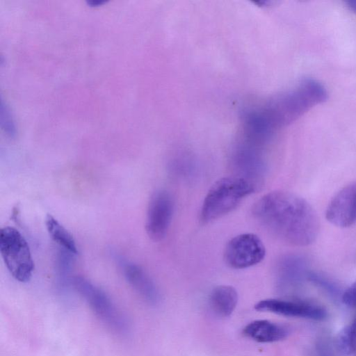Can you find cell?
I'll use <instances>...</instances> for the list:
<instances>
[{"instance_id": "44dd1931", "label": "cell", "mask_w": 356, "mask_h": 356, "mask_svg": "<svg viewBox=\"0 0 356 356\" xmlns=\"http://www.w3.org/2000/svg\"><path fill=\"white\" fill-rule=\"evenodd\" d=\"M88 5L91 6H97L99 5H102V3H104V1H103L102 0H91V1H88Z\"/></svg>"}, {"instance_id": "277c9868", "label": "cell", "mask_w": 356, "mask_h": 356, "mask_svg": "<svg viewBox=\"0 0 356 356\" xmlns=\"http://www.w3.org/2000/svg\"><path fill=\"white\" fill-rule=\"evenodd\" d=\"M266 248L261 238L252 233H244L230 239L224 251L225 263L235 269L246 268L260 263Z\"/></svg>"}, {"instance_id": "30bf717a", "label": "cell", "mask_w": 356, "mask_h": 356, "mask_svg": "<svg viewBox=\"0 0 356 356\" xmlns=\"http://www.w3.org/2000/svg\"><path fill=\"white\" fill-rule=\"evenodd\" d=\"M243 333L258 342L271 343L284 339L288 335V330L279 324L266 320H257L247 325Z\"/></svg>"}, {"instance_id": "6da1fadb", "label": "cell", "mask_w": 356, "mask_h": 356, "mask_svg": "<svg viewBox=\"0 0 356 356\" xmlns=\"http://www.w3.org/2000/svg\"><path fill=\"white\" fill-rule=\"evenodd\" d=\"M252 213L271 233L293 245H310L319 232L312 207L291 192L275 191L263 195L254 204Z\"/></svg>"}, {"instance_id": "8fae6325", "label": "cell", "mask_w": 356, "mask_h": 356, "mask_svg": "<svg viewBox=\"0 0 356 356\" xmlns=\"http://www.w3.org/2000/svg\"><path fill=\"white\" fill-rule=\"evenodd\" d=\"M234 165L241 177L256 186L255 181L265 174V165L256 152L251 149H241L234 158Z\"/></svg>"}, {"instance_id": "5b68a950", "label": "cell", "mask_w": 356, "mask_h": 356, "mask_svg": "<svg viewBox=\"0 0 356 356\" xmlns=\"http://www.w3.org/2000/svg\"><path fill=\"white\" fill-rule=\"evenodd\" d=\"M174 211V202L170 194L159 190L154 192L149 201L145 229L154 241H161L166 235Z\"/></svg>"}, {"instance_id": "9c48e42d", "label": "cell", "mask_w": 356, "mask_h": 356, "mask_svg": "<svg viewBox=\"0 0 356 356\" xmlns=\"http://www.w3.org/2000/svg\"><path fill=\"white\" fill-rule=\"evenodd\" d=\"M123 274L129 284L148 302H156L158 290L146 272L138 265L126 260H120Z\"/></svg>"}, {"instance_id": "d6986e66", "label": "cell", "mask_w": 356, "mask_h": 356, "mask_svg": "<svg viewBox=\"0 0 356 356\" xmlns=\"http://www.w3.org/2000/svg\"><path fill=\"white\" fill-rule=\"evenodd\" d=\"M318 356H333L329 344L325 341H320L316 346Z\"/></svg>"}, {"instance_id": "3957f363", "label": "cell", "mask_w": 356, "mask_h": 356, "mask_svg": "<svg viewBox=\"0 0 356 356\" xmlns=\"http://www.w3.org/2000/svg\"><path fill=\"white\" fill-rule=\"evenodd\" d=\"M0 252L7 269L16 280H30L34 262L27 241L15 227L7 226L1 229Z\"/></svg>"}, {"instance_id": "ba28073f", "label": "cell", "mask_w": 356, "mask_h": 356, "mask_svg": "<svg viewBox=\"0 0 356 356\" xmlns=\"http://www.w3.org/2000/svg\"><path fill=\"white\" fill-rule=\"evenodd\" d=\"M325 216L339 227H350L356 222V183L343 188L332 197Z\"/></svg>"}, {"instance_id": "ac0fdd59", "label": "cell", "mask_w": 356, "mask_h": 356, "mask_svg": "<svg viewBox=\"0 0 356 356\" xmlns=\"http://www.w3.org/2000/svg\"><path fill=\"white\" fill-rule=\"evenodd\" d=\"M341 300L346 305L356 308V280L342 293Z\"/></svg>"}, {"instance_id": "e0dca14e", "label": "cell", "mask_w": 356, "mask_h": 356, "mask_svg": "<svg viewBox=\"0 0 356 356\" xmlns=\"http://www.w3.org/2000/svg\"><path fill=\"white\" fill-rule=\"evenodd\" d=\"M1 123L5 132L10 136L15 134L14 122L8 107L1 102Z\"/></svg>"}, {"instance_id": "5bb4252c", "label": "cell", "mask_w": 356, "mask_h": 356, "mask_svg": "<svg viewBox=\"0 0 356 356\" xmlns=\"http://www.w3.org/2000/svg\"><path fill=\"white\" fill-rule=\"evenodd\" d=\"M45 224L49 236L60 248L77 254L78 250L72 235L54 217L47 215Z\"/></svg>"}, {"instance_id": "4fadbf2b", "label": "cell", "mask_w": 356, "mask_h": 356, "mask_svg": "<svg viewBox=\"0 0 356 356\" xmlns=\"http://www.w3.org/2000/svg\"><path fill=\"white\" fill-rule=\"evenodd\" d=\"M209 302L215 314L222 317H227L233 312L237 305L238 293L232 286H218L212 290Z\"/></svg>"}, {"instance_id": "7a4b0ae2", "label": "cell", "mask_w": 356, "mask_h": 356, "mask_svg": "<svg viewBox=\"0 0 356 356\" xmlns=\"http://www.w3.org/2000/svg\"><path fill=\"white\" fill-rule=\"evenodd\" d=\"M256 186L239 176H229L216 181L208 191L200 211V221L205 224L234 210Z\"/></svg>"}, {"instance_id": "ffe728a7", "label": "cell", "mask_w": 356, "mask_h": 356, "mask_svg": "<svg viewBox=\"0 0 356 356\" xmlns=\"http://www.w3.org/2000/svg\"><path fill=\"white\" fill-rule=\"evenodd\" d=\"M348 7L354 13L356 14V1H346Z\"/></svg>"}, {"instance_id": "52a82bcc", "label": "cell", "mask_w": 356, "mask_h": 356, "mask_svg": "<svg viewBox=\"0 0 356 356\" xmlns=\"http://www.w3.org/2000/svg\"><path fill=\"white\" fill-rule=\"evenodd\" d=\"M257 311L269 312L291 317L322 321L327 317L326 309L317 304L303 301L266 299L257 302Z\"/></svg>"}, {"instance_id": "7c38bea8", "label": "cell", "mask_w": 356, "mask_h": 356, "mask_svg": "<svg viewBox=\"0 0 356 356\" xmlns=\"http://www.w3.org/2000/svg\"><path fill=\"white\" fill-rule=\"evenodd\" d=\"M306 262L296 255H287L280 259L277 266V275L282 285L294 286L305 276H307Z\"/></svg>"}, {"instance_id": "2e32d148", "label": "cell", "mask_w": 356, "mask_h": 356, "mask_svg": "<svg viewBox=\"0 0 356 356\" xmlns=\"http://www.w3.org/2000/svg\"><path fill=\"white\" fill-rule=\"evenodd\" d=\"M307 277L331 294L335 296L338 293V286L336 284L322 275L308 272Z\"/></svg>"}, {"instance_id": "9a60e30c", "label": "cell", "mask_w": 356, "mask_h": 356, "mask_svg": "<svg viewBox=\"0 0 356 356\" xmlns=\"http://www.w3.org/2000/svg\"><path fill=\"white\" fill-rule=\"evenodd\" d=\"M338 341L344 351L356 352V318L341 332Z\"/></svg>"}, {"instance_id": "8992f818", "label": "cell", "mask_w": 356, "mask_h": 356, "mask_svg": "<svg viewBox=\"0 0 356 356\" xmlns=\"http://www.w3.org/2000/svg\"><path fill=\"white\" fill-rule=\"evenodd\" d=\"M75 289L86 300L95 313L114 329L122 330L124 321L106 294L86 278H73Z\"/></svg>"}]
</instances>
